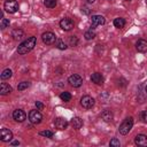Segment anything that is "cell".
Masks as SVG:
<instances>
[{
	"mask_svg": "<svg viewBox=\"0 0 147 147\" xmlns=\"http://www.w3.org/2000/svg\"><path fill=\"white\" fill-rule=\"evenodd\" d=\"M36 44H37V38L34 36H31V37H29L28 39H25L24 41H22L18 45L17 53L20 55H25V54H28L29 52H31L34 48Z\"/></svg>",
	"mask_w": 147,
	"mask_h": 147,
	"instance_id": "obj_1",
	"label": "cell"
},
{
	"mask_svg": "<svg viewBox=\"0 0 147 147\" xmlns=\"http://www.w3.org/2000/svg\"><path fill=\"white\" fill-rule=\"evenodd\" d=\"M132 126H133V118H132V117H127V118H125V119L122 122V124H121L119 127H118V131H119L121 134L125 136V134H127V133L131 131Z\"/></svg>",
	"mask_w": 147,
	"mask_h": 147,
	"instance_id": "obj_2",
	"label": "cell"
},
{
	"mask_svg": "<svg viewBox=\"0 0 147 147\" xmlns=\"http://www.w3.org/2000/svg\"><path fill=\"white\" fill-rule=\"evenodd\" d=\"M3 9L9 14H14L18 10V2L16 0H6L3 3Z\"/></svg>",
	"mask_w": 147,
	"mask_h": 147,
	"instance_id": "obj_3",
	"label": "cell"
},
{
	"mask_svg": "<svg viewBox=\"0 0 147 147\" xmlns=\"http://www.w3.org/2000/svg\"><path fill=\"white\" fill-rule=\"evenodd\" d=\"M29 119L33 124H39L42 121V115H41V113L38 109L37 110L36 109L34 110H30V113H29Z\"/></svg>",
	"mask_w": 147,
	"mask_h": 147,
	"instance_id": "obj_4",
	"label": "cell"
},
{
	"mask_svg": "<svg viewBox=\"0 0 147 147\" xmlns=\"http://www.w3.org/2000/svg\"><path fill=\"white\" fill-rule=\"evenodd\" d=\"M94 99L92 98V96H90V95H84V96H82V99H80V105H82V107L83 108H85V109H91L93 106H94Z\"/></svg>",
	"mask_w": 147,
	"mask_h": 147,
	"instance_id": "obj_5",
	"label": "cell"
},
{
	"mask_svg": "<svg viewBox=\"0 0 147 147\" xmlns=\"http://www.w3.org/2000/svg\"><path fill=\"white\" fill-rule=\"evenodd\" d=\"M41 39H42L44 44H46V45H52V44L55 42L56 37H55V34H54L53 32H51V31H46V32L42 33Z\"/></svg>",
	"mask_w": 147,
	"mask_h": 147,
	"instance_id": "obj_6",
	"label": "cell"
},
{
	"mask_svg": "<svg viewBox=\"0 0 147 147\" xmlns=\"http://www.w3.org/2000/svg\"><path fill=\"white\" fill-rule=\"evenodd\" d=\"M68 83H69L71 86H74V87H79V86H82V84H83V78H82L79 75L74 74V75H71V76L68 78Z\"/></svg>",
	"mask_w": 147,
	"mask_h": 147,
	"instance_id": "obj_7",
	"label": "cell"
},
{
	"mask_svg": "<svg viewBox=\"0 0 147 147\" xmlns=\"http://www.w3.org/2000/svg\"><path fill=\"white\" fill-rule=\"evenodd\" d=\"M60 26H61L64 31H70V30L75 26V23H74V21H72L71 18L65 17V18H62V20L60 21Z\"/></svg>",
	"mask_w": 147,
	"mask_h": 147,
	"instance_id": "obj_8",
	"label": "cell"
},
{
	"mask_svg": "<svg viewBox=\"0 0 147 147\" xmlns=\"http://www.w3.org/2000/svg\"><path fill=\"white\" fill-rule=\"evenodd\" d=\"M11 139H13V133H11V131H10L9 129H6V127L1 129V131H0V140L3 141V142H8V141H10Z\"/></svg>",
	"mask_w": 147,
	"mask_h": 147,
	"instance_id": "obj_9",
	"label": "cell"
},
{
	"mask_svg": "<svg viewBox=\"0 0 147 147\" xmlns=\"http://www.w3.org/2000/svg\"><path fill=\"white\" fill-rule=\"evenodd\" d=\"M13 118H14L16 122H18V123H22V122L25 121L26 114H25L22 109H15V110L13 111Z\"/></svg>",
	"mask_w": 147,
	"mask_h": 147,
	"instance_id": "obj_10",
	"label": "cell"
},
{
	"mask_svg": "<svg viewBox=\"0 0 147 147\" xmlns=\"http://www.w3.org/2000/svg\"><path fill=\"white\" fill-rule=\"evenodd\" d=\"M134 142L139 147H147V136L145 134H137L134 138Z\"/></svg>",
	"mask_w": 147,
	"mask_h": 147,
	"instance_id": "obj_11",
	"label": "cell"
},
{
	"mask_svg": "<svg viewBox=\"0 0 147 147\" xmlns=\"http://www.w3.org/2000/svg\"><path fill=\"white\" fill-rule=\"evenodd\" d=\"M54 125L59 130H64L68 126V122H67V119H64L62 117H57L54 119Z\"/></svg>",
	"mask_w": 147,
	"mask_h": 147,
	"instance_id": "obj_12",
	"label": "cell"
},
{
	"mask_svg": "<svg viewBox=\"0 0 147 147\" xmlns=\"http://www.w3.org/2000/svg\"><path fill=\"white\" fill-rule=\"evenodd\" d=\"M136 48L140 53H146L147 52V40L145 39H139L136 42Z\"/></svg>",
	"mask_w": 147,
	"mask_h": 147,
	"instance_id": "obj_13",
	"label": "cell"
},
{
	"mask_svg": "<svg viewBox=\"0 0 147 147\" xmlns=\"http://www.w3.org/2000/svg\"><path fill=\"white\" fill-rule=\"evenodd\" d=\"M91 20H92V24H93V26L103 25V24H105V22H106L105 17H103V16H101V15H93Z\"/></svg>",
	"mask_w": 147,
	"mask_h": 147,
	"instance_id": "obj_14",
	"label": "cell"
},
{
	"mask_svg": "<svg viewBox=\"0 0 147 147\" xmlns=\"http://www.w3.org/2000/svg\"><path fill=\"white\" fill-rule=\"evenodd\" d=\"M91 80L94 83V84H96V85H102L103 84V76L100 74V72H94V74H92V76H91Z\"/></svg>",
	"mask_w": 147,
	"mask_h": 147,
	"instance_id": "obj_15",
	"label": "cell"
},
{
	"mask_svg": "<svg viewBox=\"0 0 147 147\" xmlns=\"http://www.w3.org/2000/svg\"><path fill=\"white\" fill-rule=\"evenodd\" d=\"M23 36H24V32L21 29H14L11 31V37H13L14 40H20V39L23 38Z\"/></svg>",
	"mask_w": 147,
	"mask_h": 147,
	"instance_id": "obj_16",
	"label": "cell"
},
{
	"mask_svg": "<svg viewBox=\"0 0 147 147\" xmlns=\"http://www.w3.org/2000/svg\"><path fill=\"white\" fill-rule=\"evenodd\" d=\"M11 91H13L11 86H9L7 83H1V87H0V94H1V95L9 94Z\"/></svg>",
	"mask_w": 147,
	"mask_h": 147,
	"instance_id": "obj_17",
	"label": "cell"
},
{
	"mask_svg": "<svg viewBox=\"0 0 147 147\" xmlns=\"http://www.w3.org/2000/svg\"><path fill=\"white\" fill-rule=\"evenodd\" d=\"M113 113L110 111V110H108V109H106V110H103L102 113H101V118L105 121V122H111L113 121Z\"/></svg>",
	"mask_w": 147,
	"mask_h": 147,
	"instance_id": "obj_18",
	"label": "cell"
},
{
	"mask_svg": "<svg viewBox=\"0 0 147 147\" xmlns=\"http://www.w3.org/2000/svg\"><path fill=\"white\" fill-rule=\"evenodd\" d=\"M71 125L74 126V129L76 130H79L82 126H83V119L80 117H74L71 119Z\"/></svg>",
	"mask_w": 147,
	"mask_h": 147,
	"instance_id": "obj_19",
	"label": "cell"
},
{
	"mask_svg": "<svg viewBox=\"0 0 147 147\" xmlns=\"http://www.w3.org/2000/svg\"><path fill=\"white\" fill-rule=\"evenodd\" d=\"M114 25H115V28L122 29V28H124V25H125V20L122 18V17H117V18L114 20Z\"/></svg>",
	"mask_w": 147,
	"mask_h": 147,
	"instance_id": "obj_20",
	"label": "cell"
},
{
	"mask_svg": "<svg viewBox=\"0 0 147 147\" xmlns=\"http://www.w3.org/2000/svg\"><path fill=\"white\" fill-rule=\"evenodd\" d=\"M60 99H61L62 101H64V102H69V101L71 100V94H70L69 92L64 91V92H62V93L60 94Z\"/></svg>",
	"mask_w": 147,
	"mask_h": 147,
	"instance_id": "obj_21",
	"label": "cell"
},
{
	"mask_svg": "<svg viewBox=\"0 0 147 147\" xmlns=\"http://www.w3.org/2000/svg\"><path fill=\"white\" fill-rule=\"evenodd\" d=\"M84 37H85L86 40H91V39H93V38L95 37V31H94L93 29H90V30H87V31L85 32Z\"/></svg>",
	"mask_w": 147,
	"mask_h": 147,
	"instance_id": "obj_22",
	"label": "cell"
},
{
	"mask_svg": "<svg viewBox=\"0 0 147 147\" xmlns=\"http://www.w3.org/2000/svg\"><path fill=\"white\" fill-rule=\"evenodd\" d=\"M11 70L10 69H5L3 71H2V74H1V79H8V78H10L11 77Z\"/></svg>",
	"mask_w": 147,
	"mask_h": 147,
	"instance_id": "obj_23",
	"label": "cell"
},
{
	"mask_svg": "<svg viewBox=\"0 0 147 147\" xmlns=\"http://www.w3.org/2000/svg\"><path fill=\"white\" fill-rule=\"evenodd\" d=\"M29 86H30V83H29V82H21V83L18 84V86H17V90H18V91H24V90H26Z\"/></svg>",
	"mask_w": 147,
	"mask_h": 147,
	"instance_id": "obj_24",
	"label": "cell"
},
{
	"mask_svg": "<svg viewBox=\"0 0 147 147\" xmlns=\"http://www.w3.org/2000/svg\"><path fill=\"white\" fill-rule=\"evenodd\" d=\"M56 0H45L44 1V5L47 7V8H54L56 6Z\"/></svg>",
	"mask_w": 147,
	"mask_h": 147,
	"instance_id": "obj_25",
	"label": "cell"
},
{
	"mask_svg": "<svg viewBox=\"0 0 147 147\" xmlns=\"http://www.w3.org/2000/svg\"><path fill=\"white\" fill-rule=\"evenodd\" d=\"M9 24H10L9 20H7V18H2V20H1V23H0V28L3 30V29H6V28H9Z\"/></svg>",
	"mask_w": 147,
	"mask_h": 147,
	"instance_id": "obj_26",
	"label": "cell"
},
{
	"mask_svg": "<svg viewBox=\"0 0 147 147\" xmlns=\"http://www.w3.org/2000/svg\"><path fill=\"white\" fill-rule=\"evenodd\" d=\"M40 136L42 137H46V138H52L53 137V132L52 131H48V130H45V131H40L39 132Z\"/></svg>",
	"mask_w": 147,
	"mask_h": 147,
	"instance_id": "obj_27",
	"label": "cell"
},
{
	"mask_svg": "<svg viewBox=\"0 0 147 147\" xmlns=\"http://www.w3.org/2000/svg\"><path fill=\"white\" fill-rule=\"evenodd\" d=\"M69 44H70V46H76L77 44H78V39H77V37L76 36H71L70 38H69Z\"/></svg>",
	"mask_w": 147,
	"mask_h": 147,
	"instance_id": "obj_28",
	"label": "cell"
},
{
	"mask_svg": "<svg viewBox=\"0 0 147 147\" xmlns=\"http://www.w3.org/2000/svg\"><path fill=\"white\" fill-rule=\"evenodd\" d=\"M56 47H57L59 49H65V48H67V45L63 42V40L59 39V40L56 41Z\"/></svg>",
	"mask_w": 147,
	"mask_h": 147,
	"instance_id": "obj_29",
	"label": "cell"
},
{
	"mask_svg": "<svg viewBox=\"0 0 147 147\" xmlns=\"http://www.w3.org/2000/svg\"><path fill=\"white\" fill-rule=\"evenodd\" d=\"M109 145L111 146V147H119V140L118 139H116V138H114V139H111L110 140V142H109Z\"/></svg>",
	"mask_w": 147,
	"mask_h": 147,
	"instance_id": "obj_30",
	"label": "cell"
},
{
	"mask_svg": "<svg viewBox=\"0 0 147 147\" xmlns=\"http://www.w3.org/2000/svg\"><path fill=\"white\" fill-rule=\"evenodd\" d=\"M140 117H141V119H142L144 122H146V123H147V110H144V111L141 113Z\"/></svg>",
	"mask_w": 147,
	"mask_h": 147,
	"instance_id": "obj_31",
	"label": "cell"
},
{
	"mask_svg": "<svg viewBox=\"0 0 147 147\" xmlns=\"http://www.w3.org/2000/svg\"><path fill=\"white\" fill-rule=\"evenodd\" d=\"M36 107H37L38 110H42L44 109V105L40 101H36Z\"/></svg>",
	"mask_w": 147,
	"mask_h": 147,
	"instance_id": "obj_32",
	"label": "cell"
},
{
	"mask_svg": "<svg viewBox=\"0 0 147 147\" xmlns=\"http://www.w3.org/2000/svg\"><path fill=\"white\" fill-rule=\"evenodd\" d=\"M11 145H14V146H16V145H20V142H18L17 140H15V141H13V142H11Z\"/></svg>",
	"mask_w": 147,
	"mask_h": 147,
	"instance_id": "obj_33",
	"label": "cell"
},
{
	"mask_svg": "<svg viewBox=\"0 0 147 147\" xmlns=\"http://www.w3.org/2000/svg\"><path fill=\"white\" fill-rule=\"evenodd\" d=\"M87 1H88V2H90V3H93V2H94V1H95V0H87Z\"/></svg>",
	"mask_w": 147,
	"mask_h": 147,
	"instance_id": "obj_34",
	"label": "cell"
},
{
	"mask_svg": "<svg viewBox=\"0 0 147 147\" xmlns=\"http://www.w3.org/2000/svg\"><path fill=\"white\" fill-rule=\"evenodd\" d=\"M146 93H147V86H146Z\"/></svg>",
	"mask_w": 147,
	"mask_h": 147,
	"instance_id": "obj_35",
	"label": "cell"
},
{
	"mask_svg": "<svg viewBox=\"0 0 147 147\" xmlns=\"http://www.w3.org/2000/svg\"><path fill=\"white\" fill-rule=\"evenodd\" d=\"M126 1H129V0H126Z\"/></svg>",
	"mask_w": 147,
	"mask_h": 147,
	"instance_id": "obj_36",
	"label": "cell"
}]
</instances>
